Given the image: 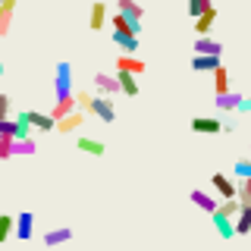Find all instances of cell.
Returning a JSON list of instances; mask_svg holds the SVG:
<instances>
[{
	"mask_svg": "<svg viewBox=\"0 0 251 251\" xmlns=\"http://www.w3.org/2000/svg\"><path fill=\"white\" fill-rule=\"evenodd\" d=\"M41 239H44V245H47V248H57V245H66V242L73 239V229H69V226H57V229L44 232Z\"/></svg>",
	"mask_w": 251,
	"mask_h": 251,
	"instance_id": "13",
	"label": "cell"
},
{
	"mask_svg": "<svg viewBox=\"0 0 251 251\" xmlns=\"http://www.w3.org/2000/svg\"><path fill=\"white\" fill-rule=\"evenodd\" d=\"M210 6H214V0H188V16H192V19H198V16L207 13Z\"/></svg>",
	"mask_w": 251,
	"mask_h": 251,
	"instance_id": "27",
	"label": "cell"
},
{
	"mask_svg": "<svg viewBox=\"0 0 251 251\" xmlns=\"http://www.w3.org/2000/svg\"><path fill=\"white\" fill-rule=\"evenodd\" d=\"M232 179H251V160H239L232 167Z\"/></svg>",
	"mask_w": 251,
	"mask_h": 251,
	"instance_id": "29",
	"label": "cell"
},
{
	"mask_svg": "<svg viewBox=\"0 0 251 251\" xmlns=\"http://www.w3.org/2000/svg\"><path fill=\"white\" fill-rule=\"evenodd\" d=\"M242 104V94L239 91H226V94H217V107L220 110H235Z\"/></svg>",
	"mask_w": 251,
	"mask_h": 251,
	"instance_id": "25",
	"label": "cell"
},
{
	"mask_svg": "<svg viewBox=\"0 0 251 251\" xmlns=\"http://www.w3.org/2000/svg\"><path fill=\"white\" fill-rule=\"evenodd\" d=\"M38 151L35 138H13V157H31Z\"/></svg>",
	"mask_w": 251,
	"mask_h": 251,
	"instance_id": "20",
	"label": "cell"
},
{
	"mask_svg": "<svg viewBox=\"0 0 251 251\" xmlns=\"http://www.w3.org/2000/svg\"><path fill=\"white\" fill-rule=\"evenodd\" d=\"M116 82H120V91L126 94V98H135L138 94V75H132V73H116Z\"/></svg>",
	"mask_w": 251,
	"mask_h": 251,
	"instance_id": "17",
	"label": "cell"
},
{
	"mask_svg": "<svg viewBox=\"0 0 251 251\" xmlns=\"http://www.w3.org/2000/svg\"><path fill=\"white\" fill-rule=\"evenodd\" d=\"M110 25H113V31H120V35H132V38L141 35V25H138V22H132V19H126L123 13L110 16Z\"/></svg>",
	"mask_w": 251,
	"mask_h": 251,
	"instance_id": "9",
	"label": "cell"
},
{
	"mask_svg": "<svg viewBox=\"0 0 251 251\" xmlns=\"http://www.w3.org/2000/svg\"><path fill=\"white\" fill-rule=\"evenodd\" d=\"M22 113H25V120L31 123L35 132H53V126H57V120L50 113H41V110H22Z\"/></svg>",
	"mask_w": 251,
	"mask_h": 251,
	"instance_id": "4",
	"label": "cell"
},
{
	"mask_svg": "<svg viewBox=\"0 0 251 251\" xmlns=\"http://www.w3.org/2000/svg\"><path fill=\"white\" fill-rule=\"evenodd\" d=\"M75 148L82 154H91V157H104L107 154V145H104V141H100V138H88V135H78Z\"/></svg>",
	"mask_w": 251,
	"mask_h": 251,
	"instance_id": "10",
	"label": "cell"
},
{
	"mask_svg": "<svg viewBox=\"0 0 251 251\" xmlns=\"http://www.w3.org/2000/svg\"><path fill=\"white\" fill-rule=\"evenodd\" d=\"M91 116H98L100 123H116V107H113V100L110 98H104V94H94L91 98V110H88Z\"/></svg>",
	"mask_w": 251,
	"mask_h": 251,
	"instance_id": "2",
	"label": "cell"
},
{
	"mask_svg": "<svg viewBox=\"0 0 251 251\" xmlns=\"http://www.w3.org/2000/svg\"><path fill=\"white\" fill-rule=\"evenodd\" d=\"M0 6L3 10H16V0H0Z\"/></svg>",
	"mask_w": 251,
	"mask_h": 251,
	"instance_id": "34",
	"label": "cell"
},
{
	"mask_svg": "<svg viewBox=\"0 0 251 251\" xmlns=\"http://www.w3.org/2000/svg\"><path fill=\"white\" fill-rule=\"evenodd\" d=\"M110 38H113V44H116V47H123L126 53H135V50H138V38H132V35H120V31H110Z\"/></svg>",
	"mask_w": 251,
	"mask_h": 251,
	"instance_id": "23",
	"label": "cell"
},
{
	"mask_svg": "<svg viewBox=\"0 0 251 251\" xmlns=\"http://www.w3.org/2000/svg\"><path fill=\"white\" fill-rule=\"evenodd\" d=\"M13 157V138H0V160H10Z\"/></svg>",
	"mask_w": 251,
	"mask_h": 251,
	"instance_id": "32",
	"label": "cell"
},
{
	"mask_svg": "<svg viewBox=\"0 0 251 251\" xmlns=\"http://www.w3.org/2000/svg\"><path fill=\"white\" fill-rule=\"evenodd\" d=\"M239 210H242V204L235 201V198H229V201H223V204H220V207L214 210V214H223V217H229V220H235V217H239Z\"/></svg>",
	"mask_w": 251,
	"mask_h": 251,
	"instance_id": "26",
	"label": "cell"
},
{
	"mask_svg": "<svg viewBox=\"0 0 251 251\" xmlns=\"http://www.w3.org/2000/svg\"><path fill=\"white\" fill-rule=\"evenodd\" d=\"M188 198H192V204L195 207H201L204 214H214V210L220 207L217 204V198L214 195H207V192H201V188H192V195H188Z\"/></svg>",
	"mask_w": 251,
	"mask_h": 251,
	"instance_id": "12",
	"label": "cell"
},
{
	"mask_svg": "<svg viewBox=\"0 0 251 251\" xmlns=\"http://www.w3.org/2000/svg\"><path fill=\"white\" fill-rule=\"evenodd\" d=\"M0 138H16V120H0Z\"/></svg>",
	"mask_w": 251,
	"mask_h": 251,
	"instance_id": "30",
	"label": "cell"
},
{
	"mask_svg": "<svg viewBox=\"0 0 251 251\" xmlns=\"http://www.w3.org/2000/svg\"><path fill=\"white\" fill-rule=\"evenodd\" d=\"M220 63H223L220 57H201V53H195V57H192V73H201V75L204 73H214Z\"/></svg>",
	"mask_w": 251,
	"mask_h": 251,
	"instance_id": "16",
	"label": "cell"
},
{
	"mask_svg": "<svg viewBox=\"0 0 251 251\" xmlns=\"http://www.w3.org/2000/svg\"><path fill=\"white\" fill-rule=\"evenodd\" d=\"M82 123H85V113H82V110H73V113H66L63 120H57V126H53V132H63V135H66V132L78 129Z\"/></svg>",
	"mask_w": 251,
	"mask_h": 251,
	"instance_id": "14",
	"label": "cell"
},
{
	"mask_svg": "<svg viewBox=\"0 0 251 251\" xmlns=\"http://www.w3.org/2000/svg\"><path fill=\"white\" fill-rule=\"evenodd\" d=\"M214 22H217V6H210L207 13H201L198 19H195V31H198V38H201V35H207V31L214 28Z\"/></svg>",
	"mask_w": 251,
	"mask_h": 251,
	"instance_id": "18",
	"label": "cell"
},
{
	"mask_svg": "<svg viewBox=\"0 0 251 251\" xmlns=\"http://www.w3.org/2000/svg\"><path fill=\"white\" fill-rule=\"evenodd\" d=\"M145 60H141V57H135V53H126V57H120V60H116V73H132V75H145Z\"/></svg>",
	"mask_w": 251,
	"mask_h": 251,
	"instance_id": "6",
	"label": "cell"
},
{
	"mask_svg": "<svg viewBox=\"0 0 251 251\" xmlns=\"http://www.w3.org/2000/svg\"><path fill=\"white\" fill-rule=\"evenodd\" d=\"M214 217V226H217V232H220V239H235V226H232V220L229 217H223V214H210Z\"/></svg>",
	"mask_w": 251,
	"mask_h": 251,
	"instance_id": "19",
	"label": "cell"
},
{
	"mask_svg": "<svg viewBox=\"0 0 251 251\" xmlns=\"http://www.w3.org/2000/svg\"><path fill=\"white\" fill-rule=\"evenodd\" d=\"M10 116H13V104H10V98L0 91V120H10Z\"/></svg>",
	"mask_w": 251,
	"mask_h": 251,
	"instance_id": "31",
	"label": "cell"
},
{
	"mask_svg": "<svg viewBox=\"0 0 251 251\" xmlns=\"http://www.w3.org/2000/svg\"><path fill=\"white\" fill-rule=\"evenodd\" d=\"M232 226H235V235H248L251 232V207H242L239 217L232 220Z\"/></svg>",
	"mask_w": 251,
	"mask_h": 251,
	"instance_id": "22",
	"label": "cell"
},
{
	"mask_svg": "<svg viewBox=\"0 0 251 251\" xmlns=\"http://www.w3.org/2000/svg\"><path fill=\"white\" fill-rule=\"evenodd\" d=\"M116 13H123L126 19L138 22V25H141V16H145V10H141L135 0H116Z\"/></svg>",
	"mask_w": 251,
	"mask_h": 251,
	"instance_id": "15",
	"label": "cell"
},
{
	"mask_svg": "<svg viewBox=\"0 0 251 251\" xmlns=\"http://www.w3.org/2000/svg\"><path fill=\"white\" fill-rule=\"evenodd\" d=\"M73 98V66L69 63H57L53 69V100Z\"/></svg>",
	"mask_w": 251,
	"mask_h": 251,
	"instance_id": "1",
	"label": "cell"
},
{
	"mask_svg": "<svg viewBox=\"0 0 251 251\" xmlns=\"http://www.w3.org/2000/svg\"><path fill=\"white\" fill-rule=\"evenodd\" d=\"M192 132H201V135H220V132H223V123H220L217 116H195Z\"/></svg>",
	"mask_w": 251,
	"mask_h": 251,
	"instance_id": "7",
	"label": "cell"
},
{
	"mask_svg": "<svg viewBox=\"0 0 251 251\" xmlns=\"http://www.w3.org/2000/svg\"><path fill=\"white\" fill-rule=\"evenodd\" d=\"M195 53H201V57H223V44L210 35H201V38H195Z\"/></svg>",
	"mask_w": 251,
	"mask_h": 251,
	"instance_id": "5",
	"label": "cell"
},
{
	"mask_svg": "<svg viewBox=\"0 0 251 251\" xmlns=\"http://www.w3.org/2000/svg\"><path fill=\"white\" fill-rule=\"evenodd\" d=\"M210 185L217 188V195H220L223 201L235 198V179H229L226 173H214V176H210Z\"/></svg>",
	"mask_w": 251,
	"mask_h": 251,
	"instance_id": "8",
	"label": "cell"
},
{
	"mask_svg": "<svg viewBox=\"0 0 251 251\" xmlns=\"http://www.w3.org/2000/svg\"><path fill=\"white\" fill-rule=\"evenodd\" d=\"M13 232L19 242H28L31 235H35V214L31 210H22V214L13 217Z\"/></svg>",
	"mask_w": 251,
	"mask_h": 251,
	"instance_id": "3",
	"label": "cell"
},
{
	"mask_svg": "<svg viewBox=\"0 0 251 251\" xmlns=\"http://www.w3.org/2000/svg\"><path fill=\"white\" fill-rule=\"evenodd\" d=\"M94 88L104 94V98H113V94H120V82H116V75L98 73V75H94Z\"/></svg>",
	"mask_w": 251,
	"mask_h": 251,
	"instance_id": "11",
	"label": "cell"
},
{
	"mask_svg": "<svg viewBox=\"0 0 251 251\" xmlns=\"http://www.w3.org/2000/svg\"><path fill=\"white\" fill-rule=\"evenodd\" d=\"M210 75H214V91H217V94H226V91H229V73H226L223 63H220V66H217Z\"/></svg>",
	"mask_w": 251,
	"mask_h": 251,
	"instance_id": "21",
	"label": "cell"
},
{
	"mask_svg": "<svg viewBox=\"0 0 251 251\" xmlns=\"http://www.w3.org/2000/svg\"><path fill=\"white\" fill-rule=\"evenodd\" d=\"M235 110H239V113H251V98H242V104Z\"/></svg>",
	"mask_w": 251,
	"mask_h": 251,
	"instance_id": "33",
	"label": "cell"
},
{
	"mask_svg": "<svg viewBox=\"0 0 251 251\" xmlns=\"http://www.w3.org/2000/svg\"><path fill=\"white\" fill-rule=\"evenodd\" d=\"M104 22H107V3H94L91 6V31H100L104 28Z\"/></svg>",
	"mask_w": 251,
	"mask_h": 251,
	"instance_id": "24",
	"label": "cell"
},
{
	"mask_svg": "<svg viewBox=\"0 0 251 251\" xmlns=\"http://www.w3.org/2000/svg\"><path fill=\"white\" fill-rule=\"evenodd\" d=\"M13 235V217L10 214H0V245Z\"/></svg>",
	"mask_w": 251,
	"mask_h": 251,
	"instance_id": "28",
	"label": "cell"
}]
</instances>
